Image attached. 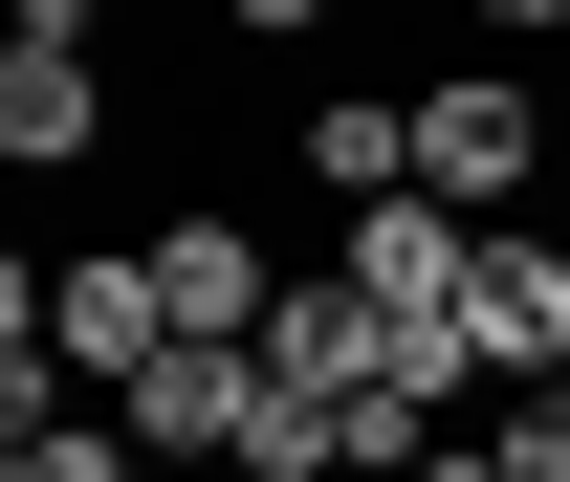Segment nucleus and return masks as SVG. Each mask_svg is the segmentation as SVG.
I'll use <instances>...</instances> for the list:
<instances>
[{
	"label": "nucleus",
	"instance_id": "nucleus-9",
	"mask_svg": "<svg viewBox=\"0 0 570 482\" xmlns=\"http://www.w3.org/2000/svg\"><path fill=\"white\" fill-rule=\"evenodd\" d=\"M0 482H176L132 439V416H22V439H0Z\"/></svg>",
	"mask_w": 570,
	"mask_h": 482
},
{
	"label": "nucleus",
	"instance_id": "nucleus-1",
	"mask_svg": "<svg viewBox=\"0 0 570 482\" xmlns=\"http://www.w3.org/2000/svg\"><path fill=\"white\" fill-rule=\"evenodd\" d=\"M527 176H549V110H527V67H439V88H417V198L527 219Z\"/></svg>",
	"mask_w": 570,
	"mask_h": 482
},
{
	"label": "nucleus",
	"instance_id": "nucleus-12",
	"mask_svg": "<svg viewBox=\"0 0 570 482\" xmlns=\"http://www.w3.org/2000/svg\"><path fill=\"white\" fill-rule=\"evenodd\" d=\"M549 22H570V0H483V45H549Z\"/></svg>",
	"mask_w": 570,
	"mask_h": 482
},
{
	"label": "nucleus",
	"instance_id": "nucleus-14",
	"mask_svg": "<svg viewBox=\"0 0 570 482\" xmlns=\"http://www.w3.org/2000/svg\"><path fill=\"white\" fill-rule=\"evenodd\" d=\"M549 395H570V373H549Z\"/></svg>",
	"mask_w": 570,
	"mask_h": 482
},
{
	"label": "nucleus",
	"instance_id": "nucleus-5",
	"mask_svg": "<svg viewBox=\"0 0 570 482\" xmlns=\"http://www.w3.org/2000/svg\"><path fill=\"white\" fill-rule=\"evenodd\" d=\"M154 285H176V329H219V351H264V307H285V264H264V219H154Z\"/></svg>",
	"mask_w": 570,
	"mask_h": 482
},
{
	"label": "nucleus",
	"instance_id": "nucleus-6",
	"mask_svg": "<svg viewBox=\"0 0 570 482\" xmlns=\"http://www.w3.org/2000/svg\"><path fill=\"white\" fill-rule=\"evenodd\" d=\"M330 264H352L373 307H461V285H483V219H461V198H352Z\"/></svg>",
	"mask_w": 570,
	"mask_h": 482
},
{
	"label": "nucleus",
	"instance_id": "nucleus-3",
	"mask_svg": "<svg viewBox=\"0 0 570 482\" xmlns=\"http://www.w3.org/2000/svg\"><path fill=\"white\" fill-rule=\"evenodd\" d=\"M110 416H132L154 461H242V439H264V351H219V329H176V351H154V373H132Z\"/></svg>",
	"mask_w": 570,
	"mask_h": 482
},
{
	"label": "nucleus",
	"instance_id": "nucleus-8",
	"mask_svg": "<svg viewBox=\"0 0 570 482\" xmlns=\"http://www.w3.org/2000/svg\"><path fill=\"white\" fill-rule=\"evenodd\" d=\"M307 176L330 198H417V88H330L307 110Z\"/></svg>",
	"mask_w": 570,
	"mask_h": 482
},
{
	"label": "nucleus",
	"instance_id": "nucleus-7",
	"mask_svg": "<svg viewBox=\"0 0 570 482\" xmlns=\"http://www.w3.org/2000/svg\"><path fill=\"white\" fill-rule=\"evenodd\" d=\"M0 154H22V176L110 154V67H88V45H0Z\"/></svg>",
	"mask_w": 570,
	"mask_h": 482
},
{
	"label": "nucleus",
	"instance_id": "nucleus-11",
	"mask_svg": "<svg viewBox=\"0 0 570 482\" xmlns=\"http://www.w3.org/2000/svg\"><path fill=\"white\" fill-rule=\"evenodd\" d=\"M88 22H110V0H0V45H88Z\"/></svg>",
	"mask_w": 570,
	"mask_h": 482
},
{
	"label": "nucleus",
	"instance_id": "nucleus-2",
	"mask_svg": "<svg viewBox=\"0 0 570 482\" xmlns=\"http://www.w3.org/2000/svg\"><path fill=\"white\" fill-rule=\"evenodd\" d=\"M22 329L67 351V373H110V395H132L154 351H176V285H154V242H88V264H45V285H22Z\"/></svg>",
	"mask_w": 570,
	"mask_h": 482
},
{
	"label": "nucleus",
	"instance_id": "nucleus-4",
	"mask_svg": "<svg viewBox=\"0 0 570 482\" xmlns=\"http://www.w3.org/2000/svg\"><path fill=\"white\" fill-rule=\"evenodd\" d=\"M461 351L549 395V373H570V242H527V219H483V285H461Z\"/></svg>",
	"mask_w": 570,
	"mask_h": 482
},
{
	"label": "nucleus",
	"instance_id": "nucleus-13",
	"mask_svg": "<svg viewBox=\"0 0 570 482\" xmlns=\"http://www.w3.org/2000/svg\"><path fill=\"white\" fill-rule=\"evenodd\" d=\"M219 22H264V45H285V22H330V0H219Z\"/></svg>",
	"mask_w": 570,
	"mask_h": 482
},
{
	"label": "nucleus",
	"instance_id": "nucleus-10",
	"mask_svg": "<svg viewBox=\"0 0 570 482\" xmlns=\"http://www.w3.org/2000/svg\"><path fill=\"white\" fill-rule=\"evenodd\" d=\"M504 439V482H570V395H527V416H483Z\"/></svg>",
	"mask_w": 570,
	"mask_h": 482
}]
</instances>
